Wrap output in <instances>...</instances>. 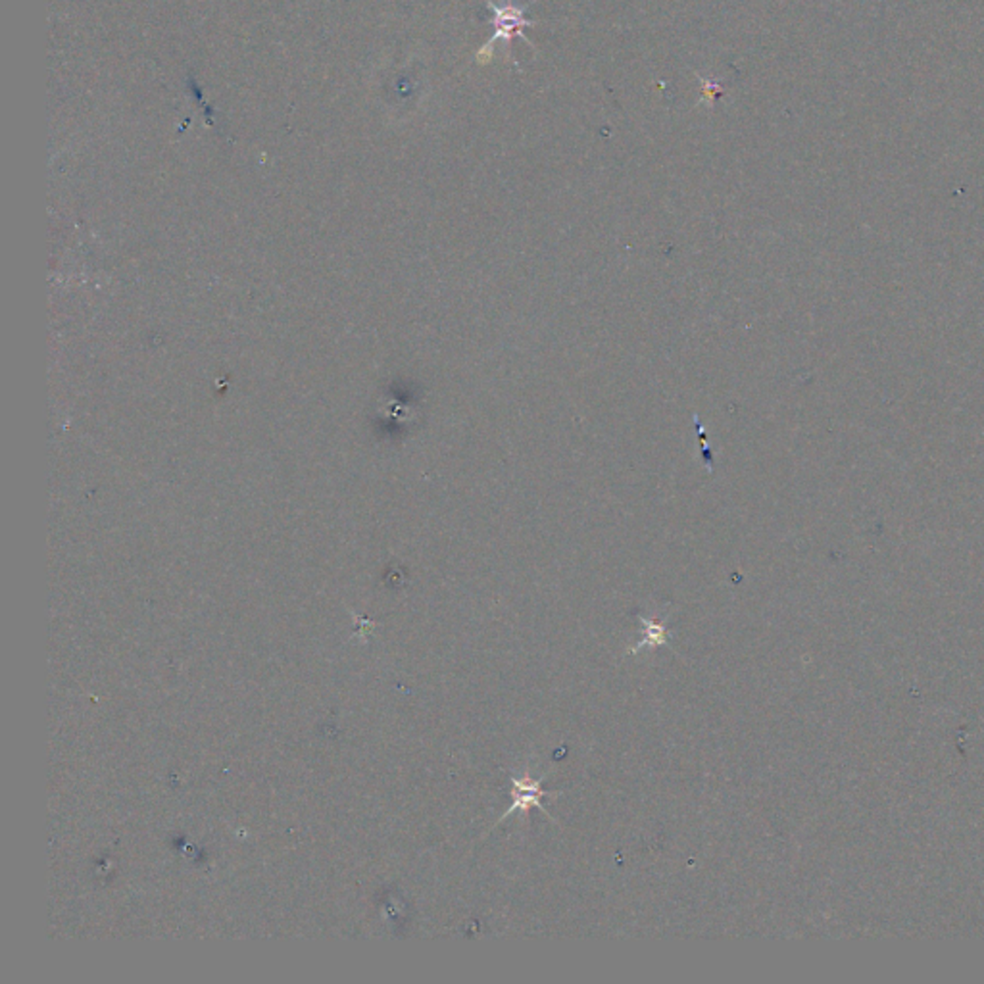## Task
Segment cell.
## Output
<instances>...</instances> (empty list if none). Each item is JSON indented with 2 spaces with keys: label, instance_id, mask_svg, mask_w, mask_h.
<instances>
[{
  "label": "cell",
  "instance_id": "obj_1",
  "mask_svg": "<svg viewBox=\"0 0 984 984\" xmlns=\"http://www.w3.org/2000/svg\"><path fill=\"white\" fill-rule=\"evenodd\" d=\"M487 6L495 12V18H492V23H495V37H492L487 47L479 49V52H477V62H479L481 66L485 64H490L492 60V54H495V42L497 41H506V45H510V41L517 35L521 39H525L529 45L533 47L531 39H527L524 35V32L521 29L524 27H533L534 22H529L524 18V8H517L514 5H508V6H498L492 3V0H485Z\"/></svg>",
  "mask_w": 984,
  "mask_h": 984
},
{
  "label": "cell",
  "instance_id": "obj_2",
  "mask_svg": "<svg viewBox=\"0 0 984 984\" xmlns=\"http://www.w3.org/2000/svg\"><path fill=\"white\" fill-rule=\"evenodd\" d=\"M512 806L506 809V814L502 817H498L497 825L504 819H508L514 812H527V809L531 807H541L542 812L552 819V815L548 814L546 806L542 804L541 798H548V796H560L561 792L560 790H544L541 785L544 780V775L539 777V779H531V777H512Z\"/></svg>",
  "mask_w": 984,
  "mask_h": 984
},
{
  "label": "cell",
  "instance_id": "obj_3",
  "mask_svg": "<svg viewBox=\"0 0 984 984\" xmlns=\"http://www.w3.org/2000/svg\"><path fill=\"white\" fill-rule=\"evenodd\" d=\"M639 621L644 625V631H646V636L641 641L636 642L629 652L631 654H636L641 652V650L644 648H652V646H668L670 641H671V634L668 633V629H665L663 624H660V621H654V619H648L644 615H639Z\"/></svg>",
  "mask_w": 984,
  "mask_h": 984
},
{
  "label": "cell",
  "instance_id": "obj_4",
  "mask_svg": "<svg viewBox=\"0 0 984 984\" xmlns=\"http://www.w3.org/2000/svg\"><path fill=\"white\" fill-rule=\"evenodd\" d=\"M700 81H702V85H704V96H702V100H706L707 105H712V103H714V98H715V95L721 93V85L715 83V81H707V79H704V77H702Z\"/></svg>",
  "mask_w": 984,
  "mask_h": 984
}]
</instances>
